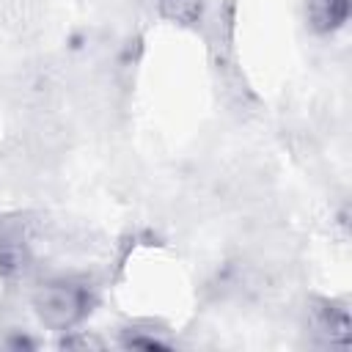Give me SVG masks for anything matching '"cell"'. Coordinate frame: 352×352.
<instances>
[{
    "label": "cell",
    "mask_w": 352,
    "mask_h": 352,
    "mask_svg": "<svg viewBox=\"0 0 352 352\" xmlns=\"http://www.w3.org/2000/svg\"><path fill=\"white\" fill-rule=\"evenodd\" d=\"M33 308L41 324H47L50 330H72L88 316L91 297L85 286L66 278H52L36 289Z\"/></svg>",
    "instance_id": "1"
},
{
    "label": "cell",
    "mask_w": 352,
    "mask_h": 352,
    "mask_svg": "<svg viewBox=\"0 0 352 352\" xmlns=\"http://www.w3.org/2000/svg\"><path fill=\"white\" fill-rule=\"evenodd\" d=\"M305 16L316 33H333L346 22L349 0H305Z\"/></svg>",
    "instance_id": "2"
},
{
    "label": "cell",
    "mask_w": 352,
    "mask_h": 352,
    "mask_svg": "<svg viewBox=\"0 0 352 352\" xmlns=\"http://www.w3.org/2000/svg\"><path fill=\"white\" fill-rule=\"evenodd\" d=\"M160 14L173 25H195L204 14V0H157Z\"/></svg>",
    "instance_id": "3"
},
{
    "label": "cell",
    "mask_w": 352,
    "mask_h": 352,
    "mask_svg": "<svg viewBox=\"0 0 352 352\" xmlns=\"http://www.w3.org/2000/svg\"><path fill=\"white\" fill-rule=\"evenodd\" d=\"M126 346H143V349H165V344L162 341H157V338H129L126 341Z\"/></svg>",
    "instance_id": "4"
}]
</instances>
